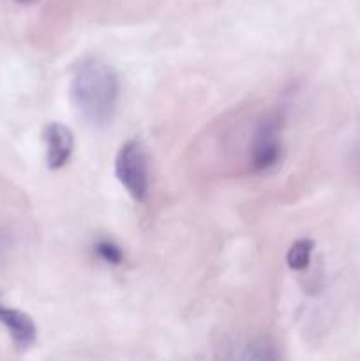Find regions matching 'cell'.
Segmentation results:
<instances>
[{
	"instance_id": "52a82bcc",
	"label": "cell",
	"mask_w": 360,
	"mask_h": 361,
	"mask_svg": "<svg viewBox=\"0 0 360 361\" xmlns=\"http://www.w3.org/2000/svg\"><path fill=\"white\" fill-rule=\"evenodd\" d=\"M236 356L244 360H277L279 353L270 341L256 338V341L249 342L246 348H242V353H239Z\"/></svg>"
},
{
	"instance_id": "ba28073f",
	"label": "cell",
	"mask_w": 360,
	"mask_h": 361,
	"mask_svg": "<svg viewBox=\"0 0 360 361\" xmlns=\"http://www.w3.org/2000/svg\"><path fill=\"white\" fill-rule=\"evenodd\" d=\"M94 250L102 263L112 264V267H119V264L124 263V250L120 249V245H116L113 240H97L94 245Z\"/></svg>"
},
{
	"instance_id": "6da1fadb",
	"label": "cell",
	"mask_w": 360,
	"mask_h": 361,
	"mask_svg": "<svg viewBox=\"0 0 360 361\" xmlns=\"http://www.w3.org/2000/svg\"><path fill=\"white\" fill-rule=\"evenodd\" d=\"M119 92V76L102 60L87 59L74 71L71 97L76 111L90 126L102 127L112 122Z\"/></svg>"
},
{
	"instance_id": "9c48e42d",
	"label": "cell",
	"mask_w": 360,
	"mask_h": 361,
	"mask_svg": "<svg viewBox=\"0 0 360 361\" xmlns=\"http://www.w3.org/2000/svg\"><path fill=\"white\" fill-rule=\"evenodd\" d=\"M16 2H20V4H34V2H37V0H16Z\"/></svg>"
},
{
	"instance_id": "5b68a950",
	"label": "cell",
	"mask_w": 360,
	"mask_h": 361,
	"mask_svg": "<svg viewBox=\"0 0 360 361\" xmlns=\"http://www.w3.org/2000/svg\"><path fill=\"white\" fill-rule=\"evenodd\" d=\"M46 143V164L49 169H60L69 162L74 150V136L64 123L52 122L42 133Z\"/></svg>"
},
{
	"instance_id": "7a4b0ae2",
	"label": "cell",
	"mask_w": 360,
	"mask_h": 361,
	"mask_svg": "<svg viewBox=\"0 0 360 361\" xmlns=\"http://www.w3.org/2000/svg\"><path fill=\"white\" fill-rule=\"evenodd\" d=\"M115 175L124 189L138 203H145L150 192L147 150L140 140H127L116 152Z\"/></svg>"
},
{
	"instance_id": "8992f818",
	"label": "cell",
	"mask_w": 360,
	"mask_h": 361,
	"mask_svg": "<svg viewBox=\"0 0 360 361\" xmlns=\"http://www.w3.org/2000/svg\"><path fill=\"white\" fill-rule=\"evenodd\" d=\"M314 243L309 238H300L293 242V245L288 249L286 254V263H288L289 270L302 271L309 267L311 256H313Z\"/></svg>"
},
{
	"instance_id": "3957f363",
	"label": "cell",
	"mask_w": 360,
	"mask_h": 361,
	"mask_svg": "<svg viewBox=\"0 0 360 361\" xmlns=\"http://www.w3.org/2000/svg\"><path fill=\"white\" fill-rule=\"evenodd\" d=\"M282 113L270 111L261 118L249 147V166L253 171L263 173L275 168L282 152Z\"/></svg>"
},
{
	"instance_id": "277c9868",
	"label": "cell",
	"mask_w": 360,
	"mask_h": 361,
	"mask_svg": "<svg viewBox=\"0 0 360 361\" xmlns=\"http://www.w3.org/2000/svg\"><path fill=\"white\" fill-rule=\"evenodd\" d=\"M0 324L6 328L9 337L13 338L14 345L21 351L32 348L37 341V328H35L32 317L7 305L2 296H0Z\"/></svg>"
}]
</instances>
